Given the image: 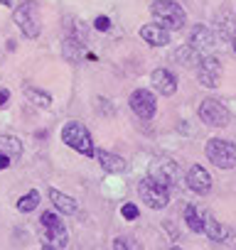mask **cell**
<instances>
[{
	"instance_id": "cell-5",
	"label": "cell",
	"mask_w": 236,
	"mask_h": 250,
	"mask_svg": "<svg viewBox=\"0 0 236 250\" xmlns=\"http://www.w3.org/2000/svg\"><path fill=\"white\" fill-rule=\"evenodd\" d=\"M197 113H199V118L207 125H212V128H226V125H229V110L216 98H204L199 103V110Z\"/></svg>"
},
{
	"instance_id": "cell-13",
	"label": "cell",
	"mask_w": 236,
	"mask_h": 250,
	"mask_svg": "<svg viewBox=\"0 0 236 250\" xmlns=\"http://www.w3.org/2000/svg\"><path fill=\"white\" fill-rule=\"evenodd\" d=\"M150 81H153L155 91H160L163 96H172V93L177 91V79H175V74L167 71V69H155V71L150 74Z\"/></svg>"
},
{
	"instance_id": "cell-22",
	"label": "cell",
	"mask_w": 236,
	"mask_h": 250,
	"mask_svg": "<svg viewBox=\"0 0 236 250\" xmlns=\"http://www.w3.org/2000/svg\"><path fill=\"white\" fill-rule=\"evenodd\" d=\"M62 49H64V57H67L69 62H76V59L81 57V44H79L76 40H67Z\"/></svg>"
},
{
	"instance_id": "cell-8",
	"label": "cell",
	"mask_w": 236,
	"mask_h": 250,
	"mask_svg": "<svg viewBox=\"0 0 236 250\" xmlns=\"http://www.w3.org/2000/svg\"><path fill=\"white\" fill-rule=\"evenodd\" d=\"M131 110L141 118V120H150L158 110V101L148 88H138L131 93Z\"/></svg>"
},
{
	"instance_id": "cell-12",
	"label": "cell",
	"mask_w": 236,
	"mask_h": 250,
	"mask_svg": "<svg viewBox=\"0 0 236 250\" xmlns=\"http://www.w3.org/2000/svg\"><path fill=\"white\" fill-rule=\"evenodd\" d=\"M187 184H189V189H192L194 194H209V189H212V177H209V172H207L204 167L194 165V167H189V172H187Z\"/></svg>"
},
{
	"instance_id": "cell-9",
	"label": "cell",
	"mask_w": 236,
	"mask_h": 250,
	"mask_svg": "<svg viewBox=\"0 0 236 250\" xmlns=\"http://www.w3.org/2000/svg\"><path fill=\"white\" fill-rule=\"evenodd\" d=\"M148 177H153L155 182H160L163 187L170 189V187H175L180 182V167L172 160H155Z\"/></svg>"
},
{
	"instance_id": "cell-18",
	"label": "cell",
	"mask_w": 236,
	"mask_h": 250,
	"mask_svg": "<svg viewBox=\"0 0 236 250\" xmlns=\"http://www.w3.org/2000/svg\"><path fill=\"white\" fill-rule=\"evenodd\" d=\"M185 223H187L189 230H194V233H202V230H204V218L199 216L197 206H192V204L185 206Z\"/></svg>"
},
{
	"instance_id": "cell-16",
	"label": "cell",
	"mask_w": 236,
	"mask_h": 250,
	"mask_svg": "<svg viewBox=\"0 0 236 250\" xmlns=\"http://www.w3.org/2000/svg\"><path fill=\"white\" fill-rule=\"evenodd\" d=\"M49 199H52V204H54L62 213H76V211H79L76 201H74L71 196H67V194L57 191V189H49Z\"/></svg>"
},
{
	"instance_id": "cell-6",
	"label": "cell",
	"mask_w": 236,
	"mask_h": 250,
	"mask_svg": "<svg viewBox=\"0 0 236 250\" xmlns=\"http://www.w3.org/2000/svg\"><path fill=\"white\" fill-rule=\"evenodd\" d=\"M15 22L23 30L25 37H37L40 35V20H37V3L35 0H25V3L15 10Z\"/></svg>"
},
{
	"instance_id": "cell-25",
	"label": "cell",
	"mask_w": 236,
	"mask_h": 250,
	"mask_svg": "<svg viewBox=\"0 0 236 250\" xmlns=\"http://www.w3.org/2000/svg\"><path fill=\"white\" fill-rule=\"evenodd\" d=\"M113 250H131V248H128V243L123 238H116L113 240Z\"/></svg>"
},
{
	"instance_id": "cell-20",
	"label": "cell",
	"mask_w": 236,
	"mask_h": 250,
	"mask_svg": "<svg viewBox=\"0 0 236 250\" xmlns=\"http://www.w3.org/2000/svg\"><path fill=\"white\" fill-rule=\"evenodd\" d=\"M25 96H27L35 105H42V108L52 105V96H49V93H45V91H37V88H32V86H27V88H25Z\"/></svg>"
},
{
	"instance_id": "cell-3",
	"label": "cell",
	"mask_w": 236,
	"mask_h": 250,
	"mask_svg": "<svg viewBox=\"0 0 236 250\" xmlns=\"http://www.w3.org/2000/svg\"><path fill=\"white\" fill-rule=\"evenodd\" d=\"M207 157L219 169H234L236 167V145L229 143V140L214 138V140L207 143Z\"/></svg>"
},
{
	"instance_id": "cell-31",
	"label": "cell",
	"mask_w": 236,
	"mask_h": 250,
	"mask_svg": "<svg viewBox=\"0 0 236 250\" xmlns=\"http://www.w3.org/2000/svg\"><path fill=\"white\" fill-rule=\"evenodd\" d=\"M172 250H182V248H172Z\"/></svg>"
},
{
	"instance_id": "cell-15",
	"label": "cell",
	"mask_w": 236,
	"mask_h": 250,
	"mask_svg": "<svg viewBox=\"0 0 236 250\" xmlns=\"http://www.w3.org/2000/svg\"><path fill=\"white\" fill-rule=\"evenodd\" d=\"M96 157H98V162H101V167L103 169H108V172H126L128 169V165H126V160L123 157H116V155H111V152H96Z\"/></svg>"
},
{
	"instance_id": "cell-17",
	"label": "cell",
	"mask_w": 236,
	"mask_h": 250,
	"mask_svg": "<svg viewBox=\"0 0 236 250\" xmlns=\"http://www.w3.org/2000/svg\"><path fill=\"white\" fill-rule=\"evenodd\" d=\"M0 155H8L10 160H18L23 155V143L13 135H3L0 138Z\"/></svg>"
},
{
	"instance_id": "cell-10",
	"label": "cell",
	"mask_w": 236,
	"mask_h": 250,
	"mask_svg": "<svg viewBox=\"0 0 236 250\" xmlns=\"http://www.w3.org/2000/svg\"><path fill=\"white\" fill-rule=\"evenodd\" d=\"M197 76H199V83H202V86H207V88H216L219 81H221V64H219V59H214V57H204V59L199 62V71H197Z\"/></svg>"
},
{
	"instance_id": "cell-19",
	"label": "cell",
	"mask_w": 236,
	"mask_h": 250,
	"mask_svg": "<svg viewBox=\"0 0 236 250\" xmlns=\"http://www.w3.org/2000/svg\"><path fill=\"white\" fill-rule=\"evenodd\" d=\"M204 233H207L212 240H224V238H226V228H224L214 216H207V218H204Z\"/></svg>"
},
{
	"instance_id": "cell-23",
	"label": "cell",
	"mask_w": 236,
	"mask_h": 250,
	"mask_svg": "<svg viewBox=\"0 0 236 250\" xmlns=\"http://www.w3.org/2000/svg\"><path fill=\"white\" fill-rule=\"evenodd\" d=\"M121 213H123L126 221H136V218H138V206H136V204H123Z\"/></svg>"
},
{
	"instance_id": "cell-27",
	"label": "cell",
	"mask_w": 236,
	"mask_h": 250,
	"mask_svg": "<svg viewBox=\"0 0 236 250\" xmlns=\"http://www.w3.org/2000/svg\"><path fill=\"white\" fill-rule=\"evenodd\" d=\"M10 162H13V160H10L8 155H0V169H8V167H10Z\"/></svg>"
},
{
	"instance_id": "cell-14",
	"label": "cell",
	"mask_w": 236,
	"mask_h": 250,
	"mask_svg": "<svg viewBox=\"0 0 236 250\" xmlns=\"http://www.w3.org/2000/svg\"><path fill=\"white\" fill-rule=\"evenodd\" d=\"M141 40H145L150 47H165L170 42V30L160 25H143L141 27Z\"/></svg>"
},
{
	"instance_id": "cell-2",
	"label": "cell",
	"mask_w": 236,
	"mask_h": 250,
	"mask_svg": "<svg viewBox=\"0 0 236 250\" xmlns=\"http://www.w3.org/2000/svg\"><path fill=\"white\" fill-rule=\"evenodd\" d=\"M62 140H64V145H69L71 150H76V152H81L86 157L96 155L94 143H91V135H89V130L84 128L81 123H67L64 128H62Z\"/></svg>"
},
{
	"instance_id": "cell-28",
	"label": "cell",
	"mask_w": 236,
	"mask_h": 250,
	"mask_svg": "<svg viewBox=\"0 0 236 250\" xmlns=\"http://www.w3.org/2000/svg\"><path fill=\"white\" fill-rule=\"evenodd\" d=\"M0 3H3V5L8 8V5H13V0H0Z\"/></svg>"
},
{
	"instance_id": "cell-21",
	"label": "cell",
	"mask_w": 236,
	"mask_h": 250,
	"mask_svg": "<svg viewBox=\"0 0 236 250\" xmlns=\"http://www.w3.org/2000/svg\"><path fill=\"white\" fill-rule=\"evenodd\" d=\"M37 204H40V194L32 189V191H27L25 196H20V201H18V208L27 213V211H35V208H37Z\"/></svg>"
},
{
	"instance_id": "cell-1",
	"label": "cell",
	"mask_w": 236,
	"mask_h": 250,
	"mask_svg": "<svg viewBox=\"0 0 236 250\" xmlns=\"http://www.w3.org/2000/svg\"><path fill=\"white\" fill-rule=\"evenodd\" d=\"M150 13L160 22V27H165V30H182L185 22H187L185 10L175 3V0H155L150 5Z\"/></svg>"
},
{
	"instance_id": "cell-24",
	"label": "cell",
	"mask_w": 236,
	"mask_h": 250,
	"mask_svg": "<svg viewBox=\"0 0 236 250\" xmlns=\"http://www.w3.org/2000/svg\"><path fill=\"white\" fill-rule=\"evenodd\" d=\"M94 25H96L98 32H108V30H111V20H108V18H96Z\"/></svg>"
},
{
	"instance_id": "cell-4",
	"label": "cell",
	"mask_w": 236,
	"mask_h": 250,
	"mask_svg": "<svg viewBox=\"0 0 236 250\" xmlns=\"http://www.w3.org/2000/svg\"><path fill=\"white\" fill-rule=\"evenodd\" d=\"M138 194H141L143 204H148L150 208H165L170 201V189L163 187L160 182H155L153 177H145L138 184Z\"/></svg>"
},
{
	"instance_id": "cell-11",
	"label": "cell",
	"mask_w": 236,
	"mask_h": 250,
	"mask_svg": "<svg viewBox=\"0 0 236 250\" xmlns=\"http://www.w3.org/2000/svg\"><path fill=\"white\" fill-rule=\"evenodd\" d=\"M214 42H216V37H214V32H212L207 25H197V27L189 32V49L197 52V54L212 52V49H214Z\"/></svg>"
},
{
	"instance_id": "cell-7",
	"label": "cell",
	"mask_w": 236,
	"mask_h": 250,
	"mask_svg": "<svg viewBox=\"0 0 236 250\" xmlns=\"http://www.w3.org/2000/svg\"><path fill=\"white\" fill-rule=\"evenodd\" d=\"M40 223H42L45 238H47V243L52 248H64L67 245V228H64V223H62L59 216H54V213L47 211V213H42Z\"/></svg>"
},
{
	"instance_id": "cell-26",
	"label": "cell",
	"mask_w": 236,
	"mask_h": 250,
	"mask_svg": "<svg viewBox=\"0 0 236 250\" xmlns=\"http://www.w3.org/2000/svg\"><path fill=\"white\" fill-rule=\"evenodd\" d=\"M8 101H10V91L8 88H0V108H3Z\"/></svg>"
},
{
	"instance_id": "cell-30",
	"label": "cell",
	"mask_w": 236,
	"mask_h": 250,
	"mask_svg": "<svg viewBox=\"0 0 236 250\" xmlns=\"http://www.w3.org/2000/svg\"><path fill=\"white\" fill-rule=\"evenodd\" d=\"M42 250H57V248H52V245H47V248H42Z\"/></svg>"
},
{
	"instance_id": "cell-29",
	"label": "cell",
	"mask_w": 236,
	"mask_h": 250,
	"mask_svg": "<svg viewBox=\"0 0 236 250\" xmlns=\"http://www.w3.org/2000/svg\"><path fill=\"white\" fill-rule=\"evenodd\" d=\"M231 47H234V52H236V35L231 37Z\"/></svg>"
}]
</instances>
